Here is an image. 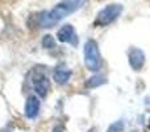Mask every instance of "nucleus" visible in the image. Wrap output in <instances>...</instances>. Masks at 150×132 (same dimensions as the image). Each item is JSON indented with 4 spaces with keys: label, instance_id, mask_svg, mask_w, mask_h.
<instances>
[{
    "label": "nucleus",
    "instance_id": "1",
    "mask_svg": "<svg viewBox=\"0 0 150 132\" xmlns=\"http://www.w3.org/2000/svg\"><path fill=\"white\" fill-rule=\"evenodd\" d=\"M84 3H86V0H63L57 7L53 8L50 12L41 16L40 25H41V28H52L53 25L59 23L67 15H70V13L75 12L76 9H79Z\"/></svg>",
    "mask_w": 150,
    "mask_h": 132
},
{
    "label": "nucleus",
    "instance_id": "2",
    "mask_svg": "<svg viewBox=\"0 0 150 132\" xmlns=\"http://www.w3.org/2000/svg\"><path fill=\"white\" fill-rule=\"evenodd\" d=\"M84 61H86V66L88 67V70H96L100 69L101 66V60H100V54H99V49L98 45L95 41H88L84 46Z\"/></svg>",
    "mask_w": 150,
    "mask_h": 132
},
{
    "label": "nucleus",
    "instance_id": "3",
    "mask_svg": "<svg viewBox=\"0 0 150 132\" xmlns=\"http://www.w3.org/2000/svg\"><path fill=\"white\" fill-rule=\"evenodd\" d=\"M33 87H34L36 94L40 98H45L50 88V83H49V79H47L46 75L40 71L36 73L33 77Z\"/></svg>",
    "mask_w": 150,
    "mask_h": 132
},
{
    "label": "nucleus",
    "instance_id": "4",
    "mask_svg": "<svg viewBox=\"0 0 150 132\" xmlns=\"http://www.w3.org/2000/svg\"><path fill=\"white\" fill-rule=\"evenodd\" d=\"M40 107H41V102H40L38 96H36V95L29 96L25 102V108H24L25 110L24 111L25 112V116L28 119H34L40 112Z\"/></svg>",
    "mask_w": 150,
    "mask_h": 132
},
{
    "label": "nucleus",
    "instance_id": "5",
    "mask_svg": "<svg viewBox=\"0 0 150 132\" xmlns=\"http://www.w3.org/2000/svg\"><path fill=\"white\" fill-rule=\"evenodd\" d=\"M120 12V8L116 7V5H111V7H107L104 11H101L100 15L98 16V20H96V24H100V25H105V24L113 21L117 17Z\"/></svg>",
    "mask_w": 150,
    "mask_h": 132
},
{
    "label": "nucleus",
    "instance_id": "6",
    "mask_svg": "<svg viewBox=\"0 0 150 132\" xmlns=\"http://www.w3.org/2000/svg\"><path fill=\"white\" fill-rule=\"evenodd\" d=\"M58 40L62 42H67V44H76V34H75V31L71 25H65L58 31L57 34Z\"/></svg>",
    "mask_w": 150,
    "mask_h": 132
},
{
    "label": "nucleus",
    "instance_id": "7",
    "mask_svg": "<svg viewBox=\"0 0 150 132\" xmlns=\"http://www.w3.org/2000/svg\"><path fill=\"white\" fill-rule=\"evenodd\" d=\"M71 77V71L67 69H62V67H58L57 70L54 71V79L57 83L59 85H65V83L69 82Z\"/></svg>",
    "mask_w": 150,
    "mask_h": 132
},
{
    "label": "nucleus",
    "instance_id": "8",
    "mask_svg": "<svg viewBox=\"0 0 150 132\" xmlns=\"http://www.w3.org/2000/svg\"><path fill=\"white\" fill-rule=\"evenodd\" d=\"M42 45H44L46 49H52V48L55 46V41L52 36H45L44 40H42Z\"/></svg>",
    "mask_w": 150,
    "mask_h": 132
},
{
    "label": "nucleus",
    "instance_id": "9",
    "mask_svg": "<svg viewBox=\"0 0 150 132\" xmlns=\"http://www.w3.org/2000/svg\"><path fill=\"white\" fill-rule=\"evenodd\" d=\"M53 132H63V127H62V126H55L54 130H53Z\"/></svg>",
    "mask_w": 150,
    "mask_h": 132
}]
</instances>
